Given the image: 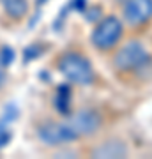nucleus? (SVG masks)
Listing matches in <instances>:
<instances>
[{
	"label": "nucleus",
	"mask_w": 152,
	"mask_h": 159,
	"mask_svg": "<svg viewBox=\"0 0 152 159\" xmlns=\"http://www.w3.org/2000/svg\"><path fill=\"white\" fill-rule=\"evenodd\" d=\"M12 58H14V53H12L11 48H2V51H0V64L2 66H9V64L12 62Z\"/></svg>",
	"instance_id": "9b49d317"
},
{
	"label": "nucleus",
	"mask_w": 152,
	"mask_h": 159,
	"mask_svg": "<svg viewBox=\"0 0 152 159\" xmlns=\"http://www.w3.org/2000/svg\"><path fill=\"white\" fill-rule=\"evenodd\" d=\"M69 99H71V92H69L67 85H62L58 89V92H57V108L62 113L69 111Z\"/></svg>",
	"instance_id": "1a4fd4ad"
},
{
	"label": "nucleus",
	"mask_w": 152,
	"mask_h": 159,
	"mask_svg": "<svg viewBox=\"0 0 152 159\" xmlns=\"http://www.w3.org/2000/svg\"><path fill=\"white\" fill-rule=\"evenodd\" d=\"M99 122H101L99 115L96 111H90V110H81L67 120V124L71 125V129L74 131V134L78 138L96 133L97 127H99Z\"/></svg>",
	"instance_id": "39448f33"
},
{
	"label": "nucleus",
	"mask_w": 152,
	"mask_h": 159,
	"mask_svg": "<svg viewBox=\"0 0 152 159\" xmlns=\"http://www.w3.org/2000/svg\"><path fill=\"white\" fill-rule=\"evenodd\" d=\"M147 58V51L140 43H127L124 48H120L118 53L115 55V66L122 71L127 69H135L140 64H143V60Z\"/></svg>",
	"instance_id": "20e7f679"
},
{
	"label": "nucleus",
	"mask_w": 152,
	"mask_h": 159,
	"mask_svg": "<svg viewBox=\"0 0 152 159\" xmlns=\"http://www.w3.org/2000/svg\"><path fill=\"white\" fill-rule=\"evenodd\" d=\"M2 7L9 18L20 20L28 11V0H2Z\"/></svg>",
	"instance_id": "0eeeda50"
},
{
	"label": "nucleus",
	"mask_w": 152,
	"mask_h": 159,
	"mask_svg": "<svg viewBox=\"0 0 152 159\" xmlns=\"http://www.w3.org/2000/svg\"><path fill=\"white\" fill-rule=\"evenodd\" d=\"M152 16V0H127L124 6V18L131 25H140Z\"/></svg>",
	"instance_id": "423d86ee"
},
{
	"label": "nucleus",
	"mask_w": 152,
	"mask_h": 159,
	"mask_svg": "<svg viewBox=\"0 0 152 159\" xmlns=\"http://www.w3.org/2000/svg\"><path fill=\"white\" fill-rule=\"evenodd\" d=\"M11 136H12V133L11 129L7 127V125H0V148H4L7 145V143L11 142Z\"/></svg>",
	"instance_id": "9d476101"
},
{
	"label": "nucleus",
	"mask_w": 152,
	"mask_h": 159,
	"mask_svg": "<svg viewBox=\"0 0 152 159\" xmlns=\"http://www.w3.org/2000/svg\"><path fill=\"white\" fill-rule=\"evenodd\" d=\"M124 147L117 145V143H104L103 147L94 150L96 157H118V156H124Z\"/></svg>",
	"instance_id": "6e6552de"
},
{
	"label": "nucleus",
	"mask_w": 152,
	"mask_h": 159,
	"mask_svg": "<svg viewBox=\"0 0 152 159\" xmlns=\"http://www.w3.org/2000/svg\"><path fill=\"white\" fill-rule=\"evenodd\" d=\"M4 81H6V74H4V71H0V87L4 85Z\"/></svg>",
	"instance_id": "f8f14e48"
},
{
	"label": "nucleus",
	"mask_w": 152,
	"mask_h": 159,
	"mask_svg": "<svg viewBox=\"0 0 152 159\" xmlns=\"http://www.w3.org/2000/svg\"><path fill=\"white\" fill-rule=\"evenodd\" d=\"M37 136L46 145H62L78 138L67 122H46L39 125Z\"/></svg>",
	"instance_id": "7ed1b4c3"
},
{
	"label": "nucleus",
	"mask_w": 152,
	"mask_h": 159,
	"mask_svg": "<svg viewBox=\"0 0 152 159\" xmlns=\"http://www.w3.org/2000/svg\"><path fill=\"white\" fill-rule=\"evenodd\" d=\"M122 35V25L115 16L104 18L92 34V43L97 50H110L118 43Z\"/></svg>",
	"instance_id": "f03ea898"
},
{
	"label": "nucleus",
	"mask_w": 152,
	"mask_h": 159,
	"mask_svg": "<svg viewBox=\"0 0 152 159\" xmlns=\"http://www.w3.org/2000/svg\"><path fill=\"white\" fill-rule=\"evenodd\" d=\"M58 71L76 85H89L94 80V69L80 53H66L58 60Z\"/></svg>",
	"instance_id": "f257e3e1"
}]
</instances>
